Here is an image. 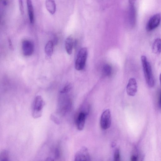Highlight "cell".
<instances>
[{
    "label": "cell",
    "instance_id": "22",
    "mask_svg": "<svg viewBox=\"0 0 161 161\" xmlns=\"http://www.w3.org/2000/svg\"><path fill=\"white\" fill-rule=\"evenodd\" d=\"M138 157L137 155L136 154H132L130 157V161H138Z\"/></svg>",
    "mask_w": 161,
    "mask_h": 161
},
{
    "label": "cell",
    "instance_id": "4",
    "mask_svg": "<svg viewBox=\"0 0 161 161\" xmlns=\"http://www.w3.org/2000/svg\"><path fill=\"white\" fill-rule=\"evenodd\" d=\"M111 115L109 109L106 110L102 114L100 125L101 128L103 130L109 128L111 125Z\"/></svg>",
    "mask_w": 161,
    "mask_h": 161
},
{
    "label": "cell",
    "instance_id": "18",
    "mask_svg": "<svg viewBox=\"0 0 161 161\" xmlns=\"http://www.w3.org/2000/svg\"><path fill=\"white\" fill-rule=\"evenodd\" d=\"M114 161H121L120 152L119 149L118 148H117L115 151Z\"/></svg>",
    "mask_w": 161,
    "mask_h": 161
},
{
    "label": "cell",
    "instance_id": "9",
    "mask_svg": "<svg viewBox=\"0 0 161 161\" xmlns=\"http://www.w3.org/2000/svg\"><path fill=\"white\" fill-rule=\"evenodd\" d=\"M137 84L136 80L134 78H130L126 86V92L128 95L134 96L137 91Z\"/></svg>",
    "mask_w": 161,
    "mask_h": 161
},
{
    "label": "cell",
    "instance_id": "5",
    "mask_svg": "<svg viewBox=\"0 0 161 161\" xmlns=\"http://www.w3.org/2000/svg\"><path fill=\"white\" fill-rule=\"evenodd\" d=\"M161 16L158 13L153 15L149 20L146 26V29L148 31L156 28L160 24Z\"/></svg>",
    "mask_w": 161,
    "mask_h": 161
},
{
    "label": "cell",
    "instance_id": "11",
    "mask_svg": "<svg viewBox=\"0 0 161 161\" xmlns=\"http://www.w3.org/2000/svg\"><path fill=\"white\" fill-rule=\"evenodd\" d=\"M74 41L72 37L70 36H69L65 41V49L67 53L70 55L72 52L73 49L74 47Z\"/></svg>",
    "mask_w": 161,
    "mask_h": 161
},
{
    "label": "cell",
    "instance_id": "20",
    "mask_svg": "<svg viewBox=\"0 0 161 161\" xmlns=\"http://www.w3.org/2000/svg\"><path fill=\"white\" fill-rule=\"evenodd\" d=\"M19 4L20 13L21 14L23 15L24 14V8L22 1L19 0Z\"/></svg>",
    "mask_w": 161,
    "mask_h": 161
},
{
    "label": "cell",
    "instance_id": "12",
    "mask_svg": "<svg viewBox=\"0 0 161 161\" xmlns=\"http://www.w3.org/2000/svg\"><path fill=\"white\" fill-rule=\"evenodd\" d=\"M153 52L157 54L161 52V39L157 38L155 40L152 44Z\"/></svg>",
    "mask_w": 161,
    "mask_h": 161
},
{
    "label": "cell",
    "instance_id": "7",
    "mask_svg": "<svg viewBox=\"0 0 161 161\" xmlns=\"http://www.w3.org/2000/svg\"><path fill=\"white\" fill-rule=\"evenodd\" d=\"M90 158L87 148L82 147L75 154L74 161H86Z\"/></svg>",
    "mask_w": 161,
    "mask_h": 161
},
{
    "label": "cell",
    "instance_id": "21",
    "mask_svg": "<svg viewBox=\"0 0 161 161\" xmlns=\"http://www.w3.org/2000/svg\"><path fill=\"white\" fill-rule=\"evenodd\" d=\"M60 156V152L58 148H55L54 151V156L56 159H58L59 158Z\"/></svg>",
    "mask_w": 161,
    "mask_h": 161
},
{
    "label": "cell",
    "instance_id": "23",
    "mask_svg": "<svg viewBox=\"0 0 161 161\" xmlns=\"http://www.w3.org/2000/svg\"><path fill=\"white\" fill-rule=\"evenodd\" d=\"M8 45L9 47L10 48V49L11 50H13V47L12 45V41L11 40V39L9 38L8 40Z\"/></svg>",
    "mask_w": 161,
    "mask_h": 161
},
{
    "label": "cell",
    "instance_id": "26",
    "mask_svg": "<svg viewBox=\"0 0 161 161\" xmlns=\"http://www.w3.org/2000/svg\"><path fill=\"white\" fill-rule=\"evenodd\" d=\"M159 80H160V83L161 86V73L160 74V76H159Z\"/></svg>",
    "mask_w": 161,
    "mask_h": 161
},
{
    "label": "cell",
    "instance_id": "25",
    "mask_svg": "<svg viewBox=\"0 0 161 161\" xmlns=\"http://www.w3.org/2000/svg\"><path fill=\"white\" fill-rule=\"evenodd\" d=\"M159 104H160V105L161 107V93H160V99H159Z\"/></svg>",
    "mask_w": 161,
    "mask_h": 161
},
{
    "label": "cell",
    "instance_id": "3",
    "mask_svg": "<svg viewBox=\"0 0 161 161\" xmlns=\"http://www.w3.org/2000/svg\"><path fill=\"white\" fill-rule=\"evenodd\" d=\"M87 55L86 48L83 47L79 51L75 63V69L78 70L83 69L86 64Z\"/></svg>",
    "mask_w": 161,
    "mask_h": 161
},
{
    "label": "cell",
    "instance_id": "1",
    "mask_svg": "<svg viewBox=\"0 0 161 161\" xmlns=\"http://www.w3.org/2000/svg\"><path fill=\"white\" fill-rule=\"evenodd\" d=\"M141 60L146 83L149 87H152L154 85V80L151 65L146 56H142Z\"/></svg>",
    "mask_w": 161,
    "mask_h": 161
},
{
    "label": "cell",
    "instance_id": "2",
    "mask_svg": "<svg viewBox=\"0 0 161 161\" xmlns=\"http://www.w3.org/2000/svg\"><path fill=\"white\" fill-rule=\"evenodd\" d=\"M45 104V102L41 96L38 95L36 97L33 102L32 109V116L34 118L41 117Z\"/></svg>",
    "mask_w": 161,
    "mask_h": 161
},
{
    "label": "cell",
    "instance_id": "6",
    "mask_svg": "<svg viewBox=\"0 0 161 161\" xmlns=\"http://www.w3.org/2000/svg\"><path fill=\"white\" fill-rule=\"evenodd\" d=\"M129 17L130 25L134 27L136 24V10L135 5V1H129Z\"/></svg>",
    "mask_w": 161,
    "mask_h": 161
},
{
    "label": "cell",
    "instance_id": "14",
    "mask_svg": "<svg viewBox=\"0 0 161 161\" xmlns=\"http://www.w3.org/2000/svg\"><path fill=\"white\" fill-rule=\"evenodd\" d=\"M45 4L47 10L51 14H53L56 10V4L55 1L51 0H46Z\"/></svg>",
    "mask_w": 161,
    "mask_h": 161
},
{
    "label": "cell",
    "instance_id": "15",
    "mask_svg": "<svg viewBox=\"0 0 161 161\" xmlns=\"http://www.w3.org/2000/svg\"><path fill=\"white\" fill-rule=\"evenodd\" d=\"M54 44L51 41H49L46 43L45 47V51L46 55L51 57L53 51Z\"/></svg>",
    "mask_w": 161,
    "mask_h": 161
},
{
    "label": "cell",
    "instance_id": "19",
    "mask_svg": "<svg viewBox=\"0 0 161 161\" xmlns=\"http://www.w3.org/2000/svg\"><path fill=\"white\" fill-rule=\"evenodd\" d=\"M72 88V85L70 84H69L65 86L60 91V93L64 94L69 92Z\"/></svg>",
    "mask_w": 161,
    "mask_h": 161
},
{
    "label": "cell",
    "instance_id": "27",
    "mask_svg": "<svg viewBox=\"0 0 161 161\" xmlns=\"http://www.w3.org/2000/svg\"><path fill=\"white\" fill-rule=\"evenodd\" d=\"M86 161H91V159L90 158H88Z\"/></svg>",
    "mask_w": 161,
    "mask_h": 161
},
{
    "label": "cell",
    "instance_id": "13",
    "mask_svg": "<svg viewBox=\"0 0 161 161\" xmlns=\"http://www.w3.org/2000/svg\"><path fill=\"white\" fill-rule=\"evenodd\" d=\"M26 3L30 21L31 23L32 24L34 22V17L32 2L31 0H27Z\"/></svg>",
    "mask_w": 161,
    "mask_h": 161
},
{
    "label": "cell",
    "instance_id": "10",
    "mask_svg": "<svg viewBox=\"0 0 161 161\" xmlns=\"http://www.w3.org/2000/svg\"><path fill=\"white\" fill-rule=\"evenodd\" d=\"M86 119V115L84 113L81 112L79 114L76 121L77 129L79 130H82L84 127Z\"/></svg>",
    "mask_w": 161,
    "mask_h": 161
},
{
    "label": "cell",
    "instance_id": "17",
    "mask_svg": "<svg viewBox=\"0 0 161 161\" xmlns=\"http://www.w3.org/2000/svg\"><path fill=\"white\" fill-rule=\"evenodd\" d=\"M0 161H9L8 152L4 150L0 154Z\"/></svg>",
    "mask_w": 161,
    "mask_h": 161
},
{
    "label": "cell",
    "instance_id": "8",
    "mask_svg": "<svg viewBox=\"0 0 161 161\" xmlns=\"http://www.w3.org/2000/svg\"><path fill=\"white\" fill-rule=\"evenodd\" d=\"M22 48L23 54L25 56H30L32 54L34 50V45L31 41L28 40L23 41Z\"/></svg>",
    "mask_w": 161,
    "mask_h": 161
},
{
    "label": "cell",
    "instance_id": "24",
    "mask_svg": "<svg viewBox=\"0 0 161 161\" xmlns=\"http://www.w3.org/2000/svg\"><path fill=\"white\" fill-rule=\"evenodd\" d=\"M45 161H54V159L51 157H48L45 159Z\"/></svg>",
    "mask_w": 161,
    "mask_h": 161
},
{
    "label": "cell",
    "instance_id": "16",
    "mask_svg": "<svg viewBox=\"0 0 161 161\" xmlns=\"http://www.w3.org/2000/svg\"><path fill=\"white\" fill-rule=\"evenodd\" d=\"M112 69L111 66L108 64H105L103 68V74L106 76H109L111 74Z\"/></svg>",
    "mask_w": 161,
    "mask_h": 161
}]
</instances>
